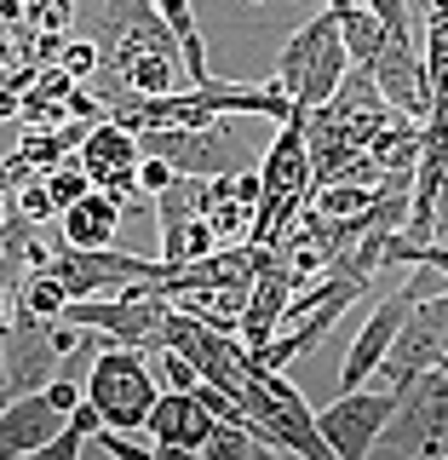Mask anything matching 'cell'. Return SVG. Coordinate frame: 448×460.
Listing matches in <instances>:
<instances>
[{"instance_id": "22", "label": "cell", "mask_w": 448, "mask_h": 460, "mask_svg": "<svg viewBox=\"0 0 448 460\" xmlns=\"http://www.w3.org/2000/svg\"><path fill=\"white\" fill-rule=\"evenodd\" d=\"M29 93H40V98H57V104H64V98L75 93V75H69L64 64H35V81H29Z\"/></svg>"}, {"instance_id": "20", "label": "cell", "mask_w": 448, "mask_h": 460, "mask_svg": "<svg viewBox=\"0 0 448 460\" xmlns=\"http://www.w3.org/2000/svg\"><path fill=\"white\" fill-rule=\"evenodd\" d=\"M64 150H69V144L57 138V133H35V127H29V133H23V144H18V155H23V162L35 167V172H52V167H64Z\"/></svg>"}, {"instance_id": "24", "label": "cell", "mask_w": 448, "mask_h": 460, "mask_svg": "<svg viewBox=\"0 0 448 460\" xmlns=\"http://www.w3.org/2000/svg\"><path fill=\"white\" fill-rule=\"evenodd\" d=\"M47 397H52V409L75 414L81 402H86V380H75V374H52V380H47Z\"/></svg>"}, {"instance_id": "26", "label": "cell", "mask_w": 448, "mask_h": 460, "mask_svg": "<svg viewBox=\"0 0 448 460\" xmlns=\"http://www.w3.org/2000/svg\"><path fill=\"white\" fill-rule=\"evenodd\" d=\"M23 115V93H18V81H0V121H18Z\"/></svg>"}, {"instance_id": "15", "label": "cell", "mask_w": 448, "mask_h": 460, "mask_svg": "<svg viewBox=\"0 0 448 460\" xmlns=\"http://www.w3.org/2000/svg\"><path fill=\"white\" fill-rule=\"evenodd\" d=\"M213 248H224V236L207 225V213H196V219L162 230V259H167V265H196V259H207Z\"/></svg>"}, {"instance_id": "25", "label": "cell", "mask_w": 448, "mask_h": 460, "mask_svg": "<svg viewBox=\"0 0 448 460\" xmlns=\"http://www.w3.org/2000/svg\"><path fill=\"white\" fill-rule=\"evenodd\" d=\"M86 443H92V438H86L81 426H64V431H57V438L47 443V449H40V460H81V455H86Z\"/></svg>"}, {"instance_id": "3", "label": "cell", "mask_w": 448, "mask_h": 460, "mask_svg": "<svg viewBox=\"0 0 448 460\" xmlns=\"http://www.w3.org/2000/svg\"><path fill=\"white\" fill-rule=\"evenodd\" d=\"M242 402H248V420L270 449L305 455V460H334L322 426H316V409L299 397V385L287 380L282 368H259L248 380V392H242Z\"/></svg>"}, {"instance_id": "10", "label": "cell", "mask_w": 448, "mask_h": 460, "mask_svg": "<svg viewBox=\"0 0 448 460\" xmlns=\"http://www.w3.org/2000/svg\"><path fill=\"white\" fill-rule=\"evenodd\" d=\"M373 81H380V93L391 98V110H402L408 121H431V110H437V93H431V69L426 58H414V40L408 35H391L385 40V52L373 58Z\"/></svg>"}, {"instance_id": "23", "label": "cell", "mask_w": 448, "mask_h": 460, "mask_svg": "<svg viewBox=\"0 0 448 460\" xmlns=\"http://www.w3.org/2000/svg\"><path fill=\"white\" fill-rule=\"evenodd\" d=\"M179 179V167L167 162V155H155V150H144V162H138V190H150V196H162L167 184Z\"/></svg>"}, {"instance_id": "9", "label": "cell", "mask_w": 448, "mask_h": 460, "mask_svg": "<svg viewBox=\"0 0 448 460\" xmlns=\"http://www.w3.org/2000/svg\"><path fill=\"white\" fill-rule=\"evenodd\" d=\"M6 363H12V385L23 392H47L52 363H64L57 351V316H35L29 305L6 311Z\"/></svg>"}, {"instance_id": "18", "label": "cell", "mask_w": 448, "mask_h": 460, "mask_svg": "<svg viewBox=\"0 0 448 460\" xmlns=\"http://www.w3.org/2000/svg\"><path fill=\"white\" fill-rule=\"evenodd\" d=\"M47 190L57 196V208H75V201L92 190V172H86V162L75 155V162H64V167H52V172H47Z\"/></svg>"}, {"instance_id": "8", "label": "cell", "mask_w": 448, "mask_h": 460, "mask_svg": "<svg viewBox=\"0 0 448 460\" xmlns=\"http://www.w3.org/2000/svg\"><path fill=\"white\" fill-rule=\"evenodd\" d=\"M443 357H448V288H443V294H426L420 305L402 316V328L391 340V357H385L380 374L391 385H408L414 374L443 368Z\"/></svg>"}, {"instance_id": "28", "label": "cell", "mask_w": 448, "mask_h": 460, "mask_svg": "<svg viewBox=\"0 0 448 460\" xmlns=\"http://www.w3.org/2000/svg\"><path fill=\"white\" fill-rule=\"evenodd\" d=\"M0 328H6V311H0Z\"/></svg>"}, {"instance_id": "6", "label": "cell", "mask_w": 448, "mask_h": 460, "mask_svg": "<svg viewBox=\"0 0 448 460\" xmlns=\"http://www.w3.org/2000/svg\"><path fill=\"white\" fill-rule=\"evenodd\" d=\"M397 397H402V385L385 380V385H351V392H339L334 402H322V409H316V426H322L334 460H368L385 420L397 414Z\"/></svg>"}, {"instance_id": "2", "label": "cell", "mask_w": 448, "mask_h": 460, "mask_svg": "<svg viewBox=\"0 0 448 460\" xmlns=\"http://www.w3.org/2000/svg\"><path fill=\"white\" fill-rule=\"evenodd\" d=\"M167 385L155 380V363L144 357V345H98V351H86V397L98 402V414H104V426H127V431H144L150 420L155 397H162Z\"/></svg>"}, {"instance_id": "21", "label": "cell", "mask_w": 448, "mask_h": 460, "mask_svg": "<svg viewBox=\"0 0 448 460\" xmlns=\"http://www.w3.org/2000/svg\"><path fill=\"white\" fill-rule=\"evenodd\" d=\"M57 64H64L75 81H92V75H98V64H104V47H98V40H69Z\"/></svg>"}, {"instance_id": "4", "label": "cell", "mask_w": 448, "mask_h": 460, "mask_svg": "<svg viewBox=\"0 0 448 460\" xmlns=\"http://www.w3.org/2000/svg\"><path fill=\"white\" fill-rule=\"evenodd\" d=\"M373 455H414V460L448 455V368H426L402 385L397 414L385 420Z\"/></svg>"}, {"instance_id": "1", "label": "cell", "mask_w": 448, "mask_h": 460, "mask_svg": "<svg viewBox=\"0 0 448 460\" xmlns=\"http://www.w3.org/2000/svg\"><path fill=\"white\" fill-rule=\"evenodd\" d=\"M351 47H345V29H339V6H322L316 18L299 29L294 40L277 52V75L287 93H294L299 110H322L328 98L345 86V75H351Z\"/></svg>"}, {"instance_id": "27", "label": "cell", "mask_w": 448, "mask_h": 460, "mask_svg": "<svg viewBox=\"0 0 448 460\" xmlns=\"http://www.w3.org/2000/svg\"><path fill=\"white\" fill-rule=\"evenodd\" d=\"M426 35H448V0H426Z\"/></svg>"}, {"instance_id": "17", "label": "cell", "mask_w": 448, "mask_h": 460, "mask_svg": "<svg viewBox=\"0 0 448 460\" xmlns=\"http://www.w3.org/2000/svg\"><path fill=\"white\" fill-rule=\"evenodd\" d=\"M18 213H23V219H35V225H57V219H64L57 196L47 190V172H35L29 184H18Z\"/></svg>"}, {"instance_id": "11", "label": "cell", "mask_w": 448, "mask_h": 460, "mask_svg": "<svg viewBox=\"0 0 448 460\" xmlns=\"http://www.w3.org/2000/svg\"><path fill=\"white\" fill-rule=\"evenodd\" d=\"M213 426H219V414H213L196 392H162V397H155V409H150V420H144V431L155 438L162 460L201 455V443L213 438Z\"/></svg>"}, {"instance_id": "29", "label": "cell", "mask_w": 448, "mask_h": 460, "mask_svg": "<svg viewBox=\"0 0 448 460\" xmlns=\"http://www.w3.org/2000/svg\"><path fill=\"white\" fill-rule=\"evenodd\" d=\"M248 6H259V0H248Z\"/></svg>"}, {"instance_id": "5", "label": "cell", "mask_w": 448, "mask_h": 460, "mask_svg": "<svg viewBox=\"0 0 448 460\" xmlns=\"http://www.w3.org/2000/svg\"><path fill=\"white\" fill-rule=\"evenodd\" d=\"M52 270L64 277L69 299L121 294V288H150V294H162V282L172 277V265H167V259H138V253H121L115 242H110V248H75V242H57Z\"/></svg>"}, {"instance_id": "16", "label": "cell", "mask_w": 448, "mask_h": 460, "mask_svg": "<svg viewBox=\"0 0 448 460\" xmlns=\"http://www.w3.org/2000/svg\"><path fill=\"white\" fill-rule=\"evenodd\" d=\"M201 455L207 460H259V455H270V443L253 431V420H219L213 438L201 443Z\"/></svg>"}, {"instance_id": "13", "label": "cell", "mask_w": 448, "mask_h": 460, "mask_svg": "<svg viewBox=\"0 0 448 460\" xmlns=\"http://www.w3.org/2000/svg\"><path fill=\"white\" fill-rule=\"evenodd\" d=\"M121 201H127V196H115V190H104V184H92V190H86L75 208H64V219H57L64 242H75V248H110L115 230H121Z\"/></svg>"}, {"instance_id": "7", "label": "cell", "mask_w": 448, "mask_h": 460, "mask_svg": "<svg viewBox=\"0 0 448 460\" xmlns=\"http://www.w3.org/2000/svg\"><path fill=\"white\" fill-rule=\"evenodd\" d=\"M138 144L155 150V155H167V162L179 172H190V179H224V172L253 167L248 144L224 127V115L207 121V127H150V133H138Z\"/></svg>"}, {"instance_id": "14", "label": "cell", "mask_w": 448, "mask_h": 460, "mask_svg": "<svg viewBox=\"0 0 448 460\" xmlns=\"http://www.w3.org/2000/svg\"><path fill=\"white\" fill-rule=\"evenodd\" d=\"M339 29H345V47H351V64H368V69H373V58L385 52V40L397 35L368 0H345V6H339Z\"/></svg>"}, {"instance_id": "12", "label": "cell", "mask_w": 448, "mask_h": 460, "mask_svg": "<svg viewBox=\"0 0 448 460\" xmlns=\"http://www.w3.org/2000/svg\"><path fill=\"white\" fill-rule=\"evenodd\" d=\"M69 426L64 409H52L47 392H23L0 409V460H18V455H40L57 431Z\"/></svg>"}, {"instance_id": "19", "label": "cell", "mask_w": 448, "mask_h": 460, "mask_svg": "<svg viewBox=\"0 0 448 460\" xmlns=\"http://www.w3.org/2000/svg\"><path fill=\"white\" fill-rule=\"evenodd\" d=\"M155 374H162L167 392H196V385H201V368H196L184 351H172V345H162V351H155Z\"/></svg>"}]
</instances>
